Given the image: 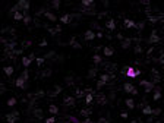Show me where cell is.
Listing matches in <instances>:
<instances>
[{
	"mask_svg": "<svg viewBox=\"0 0 164 123\" xmlns=\"http://www.w3.org/2000/svg\"><path fill=\"white\" fill-rule=\"evenodd\" d=\"M123 91L128 92V94H132V95H136L138 94V89L133 87L130 82H125V84H123Z\"/></svg>",
	"mask_w": 164,
	"mask_h": 123,
	"instance_id": "cell-1",
	"label": "cell"
},
{
	"mask_svg": "<svg viewBox=\"0 0 164 123\" xmlns=\"http://www.w3.org/2000/svg\"><path fill=\"white\" fill-rule=\"evenodd\" d=\"M18 7L21 12H23V13H28V9H29V2L28 0H19L18 3Z\"/></svg>",
	"mask_w": 164,
	"mask_h": 123,
	"instance_id": "cell-2",
	"label": "cell"
},
{
	"mask_svg": "<svg viewBox=\"0 0 164 123\" xmlns=\"http://www.w3.org/2000/svg\"><path fill=\"white\" fill-rule=\"evenodd\" d=\"M139 85L145 88V92H151L152 89H154V85H155V84L152 81H141V82H139Z\"/></svg>",
	"mask_w": 164,
	"mask_h": 123,
	"instance_id": "cell-3",
	"label": "cell"
},
{
	"mask_svg": "<svg viewBox=\"0 0 164 123\" xmlns=\"http://www.w3.org/2000/svg\"><path fill=\"white\" fill-rule=\"evenodd\" d=\"M34 60H37L35 59V54H34V53H31L29 56H23V57H22V64L25 66V68H28V66H29Z\"/></svg>",
	"mask_w": 164,
	"mask_h": 123,
	"instance_id": "cell-4",
	"label": "cell"
},
{
	"mask_svg": "<svg viewBox=\"0 0 164 123\" xmlns=\"http://www.w3.org/2000/svg\"><path fill=\"white\" fill-rule=\"evenodd\" d=\"M18 117H19V113H18V111H13V113L6 114V123H16Z\"/></svg>",
	"mask_w": 164,
	"mask_h": 123,
	"instance_id": "cell-5",
	"label": "cell"
},
{
	"mask_svg": "<svg viewBox=\"0 0 164 123\" xmlns=\"http://www.w3.org/2000/svg\"><path fill=\"white\" fill-rule=\"evenodd\" d=\"M126 75H128L129 78H135V76H138V75H141V70H139V69H133L132 66H130V68L126 69Z\"/></svg>",
	"mask_w": 164,
	"mask_h": 123,
	"instance_id": "cell-6",
	"label": "cell"
},
{
	"mask_svg": "<svg viewBox=\"0 0 164 123\" xmlns=\"http://www.w3.org/2000/svg\"><path fill=\"white\" fill-rule=\"evenodd\" d=\"M160 35L157 34V31H152L151 32V35H150V38H148V43H151V44H157V43H160Z\"/></svg>",
	"mask_w": 164,
	"mask_h": 123,
	"instance_id": "cell-7",
	"label": "cell"
},
{
	"mask_svg": "<svg viewBox=\"0 0 164 123\" xmlns=\"http://www.w3.org/2000/svg\"><path fill=\"white\" fill-rule=\"evenodd\" d=\"M73 16H75V15H72V13H64L63 16H60V22L62 23H70Z\"/></svg>",
	"mask_w": 164,
	"mask_h": 123,
	"instance_id": "cell-8",
	"label": "cell"
},
{
	"mask_svg": "<svg viewBox=\"0 0 164 123\" xmlns=\"http://www.w3.org/2000/svg\"><path fill=\"white\" fill-rule=\"evenodd\" d=\"M97 37V34L92 29H88V31H85V34H84V40H87V41H91V40H94Z\"/></svg>",
	"mask_w": 164,
	"mask_h": 123,
	"instance_id": "cell-9",
	"label": "cell"
},
{
	"mask_svg": "<svg viewBox=\"0 0 164 123\" xmlns=\"http://www.w3.org/2000/svg\"><path fill=\"white\" fill-rule=\"evenodd\" d=\"M15 85H16V87L18 88H25V85H27V79H25V78L23 76H19L18 79H16V81H15Z\"/></svg>",
	"mask_w": 164,
	"mask_h": 123,
	"instance_id": "cell-10",
	"label": "cell"
},
{
	"mask_svg": "<svg viewBox=\"0 0 164 123\" xmlns=\"http://www.w3.org/2000/svg\"><path fill=\"white\" fill-rule=\"evenodd\" d=\"M95 101L98 103V104H105V103H107V97H105L103 92H100V94L95 95Z\"/></svg>",
	"mask_w": 164,
	"mask_h": 123,
	"instance_id": "cell-11",
	"label": "cell"
},
{
	"mask_svg": "<svg viewBox=\"0 0 164 123\" xmlns=\"http://www.w3.org/2000/svg\"><path fill=\"white\" fill-rule=\"evenodd\" d=\"M63 104L66 105V107H73L75 105V97H66L63 101Z\"/></svg>",
	"mask_w": 164,
	"mask_h": 123,
	"instance_id": "cell-12",
	"label": "cell"
},
{
	"mask_svg": "<svg viewBox=\"0 0 164 123\" xmlns=\"http://www.w3.org/2000/svg\"><path fill=\"white\" fill-rule=\"evenodd\" d=\"M123 25H125V28H136V22L132 21V19H125Z\"/></svg>",
	"mask_w": 164,
	"mask_h": 123,
	"instance_id": "cell-13",
	"label": "cell"
},
{
	"mask_svg": "<svg viewBox=\"0 0 164 123\" xmlns=\"http://www.w3.org/2000/svg\"><path fill=\"white\" fill-rule=\"evenodd\" d=\"M105 28H107L109 31H114V28H116V21H114V19H109V21L105 22Z\"/></svg>",
	"mask_w": 164,
	"mask_h": 123,
	"instance_id": "cell-14",
	"label": "cell"
},
{
	"mask_svg": "<svg viewBox=\"0 0 164 123\" xmlns=\"http://www.w3.org/2000/svg\"><path fill=\"white\" fill-rule=\"evenodd\" d=\"M3 72H5L6 76H12L13 72H15V68L13 66H5V68H3Z\"/></svg>",
	"mask_w": 164,
	"mask_h": 123,
	"instance_id": "cell-15",
	"label": "cell"
},
{
	"mask_svg": "<svg viewBox=\"0 0 164 123\" xmlns=\"http://www.w3.org/2000/svg\"><path fill=\"white\" fill-rule=\"evenodd\" d=\"M152 111H154V109L151 107V105H144L142 107V114H145V116H150V114H152Z\"/></svg>",
	"mask_w": 164,
	"mask_h": 123,
	"instance_id": "cell-16",
	"label": "cell"
},
{
	"mask_svg": "<svg viewBox=\"0 0 164 123\" xmlns=\"http://www.w3.org/2000/svg\"><path fill=\"white\" fill-rule=\"evenodd\" d=\"M130 44H132V38H125V40L122 41V44H120V46H122V48L126 50V48L130 47Z\"/></svg>",
	"mask_w": 164,
	"mask_h": 123,
	"instance_id": "cell-17",
	"label": "cell"
},
{
	"mask_svg": "<svg viewBox=\"0 0 164 123\" xmlns=\"http://www.w3.org/2000/svg\"><path fill=\"white\" fill-rule=\"evenodd\" d=\"M91 114H92V109H82L81 110V116H84L85 119H89Z\"/></svg>",
	"mask_w": 164,
	"mask_h": 123,
	"instance_id": "cell-18",
	"label": "cell"
},
{
	"mask_svg": "<svg viewBox=\"0 0 164 123\" xmlns=\"http://www.w3.org/2000/svg\"><path fill=\"white\" fill-rule=\"evenodd\" d=\"M94 97H95V94H94V92H89V94H87V95H85V104H91L92 101H94Z\"/></svg>",
	"mask_w": 164,
	"mask_h": 123,
	"instance_id": "cell-19",
	"label": "cell"
},
{
	"mask_svg": "<svg viewBox=\"0 0 164 123\" xmlns=\"http://www.w3.org/2000/svg\"><path fill=\"white\" fill-rule=\"evenodd\" d=\"M103 53H104V56L110 57V56L114 54V50H113V47H104V48H103Z\"/></svg>",
	"mask_w": 164,
	"mask_h": 123,
	"instance_id": "cell-20",
	"label": "cell"
},
{
	"mask_svg": "<svg viewBox=\"0 0 164 123\" xmlns=\"http://www.w3.org/2000/svg\"><path fill=\"white\" fill-rule=\"evenodd\" d=\"M111 78H113V75H109V73H103V75L100 76V81H101V82H104V84H107V82H109Z\"/></svg>",
	"mask_w": 164,
	"mask_h": 123,
	"instance_id": "cell-21",
	"label": "cell"
},
{
	"mask_svg": "<svg viewBox=\"0 0 164 123\" xmlns=\"http://www.w3.org/2000/svg\"><path fill=\"white\" fill-rule=\"evenodd\" d=\"M48 111H50L53 116H56V114L59 113V107H57L56 104H50V105H48Z\"/></svg>",
	"mask_w": 164,
	"mask_h": 123,
	"instance_id": "cell-22",
	"label": "cell"
},
{
	"mask_svg": "<svg viewBox=\"0 0 164 123\" xmlns=\"http://www.w3.org/2000/svg\"><path fill=\"white\" fill-rule=\"evenodd\" d=\"M60 92H62V88H60L59 85H56V87H54V89L48 92V95H50V97H56L57 94H60Z\"/></svg>",
	"mask_w": 164,
	"mask_h": 123,
	"instance_id": "cell-23",
	"label": "cell"
},
{
	"mask_svg": "<svg viewBox=\"0 0 164 123\" xmlns=\"http://www.w3.org/2000/svg\"><path fill=\"white\" fill-rule=\"evenodd\" d=\"M125 104H126V107H128V109H135V101L132 100V98H126V100H125Z\"/></svg>",
	"mask_w": 164,
	"mask_h": 123,
	"instance_id": "cell-24",
	"label": "cell"
},
{
	"mask_svg": "<svg viewBox=\"0 0 164 123\" xmlns=\"http://www.w3.org/2000/svg\"><path fill=\"white\" fill-rule=\"evenodd\" d=\"M44 16H46L48 21H51V22H54V21H57V18H56L54 13H51V12H44Z\"/></svg>",
	"mask_w": 164,
	"mask_h": 123,
	"instance_id": "cell-25",
	"label": "cell"
},
{
	"mask_svg": "<svg viewBox=\"0 0 164 123\" xmlns=\"http://www.w3.org/2000/svg\"><path fill=\"white\" fill-rule=\"evenodd\" d=\"M60 31H62V28H60V25H57L56 28H48V32H50L51 35H56V34H59Z\"/></svg>",
	"mask_w": 164,
	"mask_h": 123,
	"instance_id": "cell-26",
	"label": "cell"
},
{
	"mask_svg": "<svg viewBox=\"0 0 164 123\" xmlns=\"http://www.w3.org/2000/svg\"><path fill=\"white\" fill-rule=\"evenodd\" d=\"M160 98H161V89L157 87L155 88V91H154V101H158Z\"/></svg>",
	"mask_w": 164,
	"mask_h": 123,
	"instance_id": "cell-27",
	"label": "cell"
},
{
	"mask_svg": "<svg viewBox=\"0 0 164 123\" xmlns=\"http://www.w3.org/2000/svg\"><path fill=\"white\" fill-rule=\"evenodd\" d=\"M23 16H25L23 12H16V13L13 15V19L15 21H23Z\"/></svg>",
	"mask_w": 164,
	"mask_h": 123,
	"instance_id": "cell-28",
	"label": "cell"
},
{
	"mask_svg": "<svg viewBox=\"0 0 164 123\" xmlns=\"http://www.w3.org/2000/svg\"><path fill=\"white\" fill-rule=\"evenodd\" d=\"M81 5L84 6V7H89V6L94 5V0H82Z\"/></svg>",
	"mask_w": 164,
	"mask_h": 123,
	"instance_id": "cell-29",
	"label": "cell"
},
{
	"mask_svg": "<svg viewBox=\"0 0 164 123\" xmlns=\"http://www.w3.org/2000/svg\"><path fill=\"white\" fill-rule=\"evenodd\" d=\"M92 62H94L95 64H100L101 62H103V59H101L100 54H94V57H92Z\"/></svg>",
	"mask_w": 164,
	"mask_h": 123,
	"instance_id": "cell-30",
	"label": "cell"
},
{
	"mask_svg": "<svg viewBox=\"0 0 164 123\" xmlns=\"http://www.w3.org/2000/svg\"><path fill=\"white\" fill-rule=\"evenodd\" d=\"M34 116H35L37 119H43V111H41V109H35V110H34Z\"/></svg>",
	"mask_w": 164,
	"mask_h": 123,
	"instance_id": "cell-31",
	"label": "cell"
},
{
	"mask_svg": "<svg viewBox=\"0 0 164 123\" xmlns=\"http://www.w3.org/2000/svg\"><path fill=\"white\" fill-rule=\"evenodd\" d=\"M70 46H72L73 48H81V44H79V43H76V40H75V38H72V40H70Z\"/></svg>",
	"mask_w": 164,
	"mask_h": 123,
	"instance_id": "cell-32",
	"label": "cell"
},
{
	"mask_svg": "<svg viewBox=\"0 0 164 123\" xmlns=\"http://www.w3.org/2000/svg\"><path fill=\"white\" fill-rule=\"evenodd\" d=\"M16 103H18V101H16V98H15V97H12V98H9V100H7V105H9V107H13Z\"/></svg>",
	"mask_w": 164,
	"mask_h": 123,
	"instance_id": "cell-33",
	"label": "cell"
},
{
	"mask_svg": "<svg viewBox=\"0 0 164 123\" xmlns=\"http://www.w3.org/2000/svg\"><path fill=\"white\" fill-rule=\"evenodd\" d=\"M95 75H97V68L89 69V72H88V78H94Z\"/></svg>",
	"mask_w": 164,
	"mask_h": 123,
	"instance_id": "cell-34",
	"label": "cell"
},
{
	"mask_svg": "<svg viewBox=\"0 0 164 123\" xmlns=\"http://www.w3.org/2000/svg\"><path fill=\"white\" fill-rule=\"evenodd\" d=\"M23 15H25V16H23V23H25V25H28V23L31 22V16H29L28 13H23Z\"/></svg>",
	"mask_w": 164,
	"mask_h": 123,
	"instance_id": "cell-35",
	"label": "cell"
},
{
	"mask_svg": "<svg viewBox=\"0 0 164 123\" xmlns=\"http://www.w3.org/2000/svg\"><path fill=\"white\" fill-rule=\"evenodd\" d=\"M51 6H53L54 9H59L60 7V0H53V2H51Z\"/></svg>",
	"mask_w": 164,
	"mask_h": 123,
	"instance_id": "cell-36",
	"label": "cell"
},
{
	"mask_svg": "<svg viewBox=\"0 0 164 123\" xmlns=\"http://www.w3.org/2000/svg\"><path fill=\"white\" fill-rule=\"evenodd\" d=\"M54 56H56L54 51H48L47 54H44V59H51V57H54Z\"/></svg>",
	"mask_w": 164,
	"mask_h": 123,
	"instance_id": "cell-37",
	"label": "cell"
},
{
	"mask_svg": "<svg viewBox=\"0 0 164 123\" xmlns=\"http://www.w3.org/2000/svg\"><path fill=\"white\" fill-rule=\"evenodd\" d=\"M44 62H46V59H44V57H37V64H38V66H43V63H44Z\"/></svg>",
	"mask_w": 164,
	"mask_h": 123,
	"instance_id": "cell-38",
	"label": "cell"
},
{
	"mask_svg": "<svg viewBox=\"0 0 164 123\" xmlns=\"http://www.w3.org/2000/svg\"><path fill=\"white\" fill-rule=\"evenodd\" d=\"M50 75H51V70H50V69H46L44 72L41 73V76H43V78H46V76H50Z\"/></svg>",
	"mask_w": 164,
	"mask_h": 123,
	"instance_id": "cell-39",
	"label": "cell"
},
{
	"mask_svg": "<svg viewBox=\"0 0 164 123\" xmlns=\"http://www.w3.org/2000/svg\"><path fill=\"white\" fill-rule=\"evenodd\" d=\"M34 97H35V98H41V97H44V91H41V89H40L38 92H35V95H34Z\"/></svg>",
	"mask_w": 164,
	"mask_h": 123,
	"instance_id": "cell-40",
	"label": "cell"
},
{
	"mask_svg": "<svg viewBox=\"0 0 164 123\" xmlns=\"http://www.w3.org/2000/svg\"><path fill=\"white\" fill-rule=\"evenodd\" d=\"M56 122V117L54 116H51V117H47L46 119V123H54Z\"/></svg>",
	"mask_w": 164,
	"mask_h": 123,
	"instance_id": "cell-41",
	"label": "cell"
},
{
	"mask_svg": "<svg viewBox=\"0 0 164 123\" xmlns=\"http://www.w3.org/2000/svg\"><path fill=\"white\" fill-rule=\"evenodd\" d=\"M29 46H31V41H23L22 43V48H28Z\"/></svg>",
	"mask_w": 164,
	"mask_h": 123,
	"instance_id": "cell-42",
	"label": "cell"
},
{
	"mask_svg": "<svg viewBox=\"0 0 164 123\" xmlns=\"http://www.w3.org/2000/svg\"><path fill=\"white\" fill-rule=\"evenodd\" d=\"M21 76H23V78H25V79L28 81V76H29V73H28V70H27V69H25V70H23V72L21 73Z\"/></svg>",
	"mask_w": 164,
	"mask_h": 123,
	"instance_id": "cell-43",
	"label": "cell"
},
{
	"mask_svg": "<svg viewBox=\"0 0 164 123\" xmlns=\"http://www.w3.org/2000/svg\"><path fill=\"white\" fill-rule=\"evenodd\" d=\"M144 27H145V23H144V22H136V28H138V29H144Z\"/></svg>",
	"mask_w": 164,
	"mask_h": 123,
	"instance_id": "cell-44",
	"label": "cell"
},
{
	"mask_svg": "<svg viewBox=\"0 0 164 123\" xmlns=\"http://www.w3.org/2000/svg\"><path fill=\"white\" fill-rule=\"evenodd\" d=\"M97 123H109V119H105V117H100Z\"/></svg>",
	"mask_w": 164,
	"mask_h": 123,
	"instance_id": "cell-45",
	"label": "cell"
},
{
	"mask_svg": "<svg viewBox=\"0 0 164 123\" xmlns=\"http://www.w3.org/2000/svg\"><path fill=\"white\" fill-rule=\"evenodd\" d=\"M152 114H154V116H160V114H161V109H155L154 111H152Z\"/></svg>",
	"mask_w": 164,
	"mask_h": 123,
	"instance_id": "cell-46",
	"label": "cell"
},
{
	"mask_svg": "<svg viewBox=\"0 0 164 123\" xmlns=\"http://www.w3.org/2000/svg\"><path fill=\"white\" fill-rule=\"evenodd\" d=\"M104 85H105V84H104V82H101V81L97 82V88H98V89H101V88L104 87Z\"/></svg>",
	"mask_w": 164,
	"mask_h": 123,
	"instance_id": "cell-47",
	"label": "cell"
},
{
	"mask_svg": "<svg viewBox=\"0 0 164 123\" xmlns=\"http://www.w3.org/2000/svg\"><path fill=\"white\" fill-rule=\"evenodd\" d=\"M47 44H48V43H47V40H41L40 41V47H46Z\"/></svg>",
	"mask_w": 164,
	"mask_h": 123,
	"instance_id": "cell-48",
	"label": "cell"
},
{
	"mask_svg": "<svg viewBox=\"0 0 164 123\" xmlns=\"http://www.w3.org/2000/svg\"><path fill=\"white\" fill-rule=\"evenodd\" d=\"M135 53H142V47L139 46V44H138V46L135 47Z\"/></svg>",
	"mask_w": 164,
	"mask_h": 123,
	"instance_id": "cell-49",
	"label": "cell"
},
{
	"mask_svg": "<svg viewBox=\"0 0 164 123\" xmlns=\"http://www.w3.org/2000/svg\"><path fill=\"white\" fill-rule=\"evenodd\" d=\"M120 117L122 119H128V113H126V111H122V113H120Z\"/></svg>",
	"mask_w": 164,
	"mask_h": 123,
	"instance_id": "cell-50",
	"label": "cell"
},
{
	"mask_svg": "<svg viewBox=\"0 0 164 123\" xmlns=\"http://www.w3.org/2000/svg\"><path fill=\"white\" fill-rule=\"evenodd\" d=\"M6 91V87L5 85H3V84H2V85H0V92H2V94H3V92Z\"/></svg>",
	"mask_w": 164,
	"mask_h": 123,
	"instance_id": "cell-51",
	"label": "cell"
},
{
	"mask_svg": "<svg viewBox=\"0 0 164 123\" xmlns=\"http://www.w3.org/2000/svg\"><path fill=\"white\" fill-rule=\"evenodd\" d=\"M158 62H160V63H161V64H164V53H163V54H161V57H160V59H158Z\"/></svg>",
	"mask_w": 164,
	"mask_h": 123,
	"instance_id": "cell-52",
	"label": "cell"
},
{
	"mask_svg": "<svg viewBox=\"0 0 164 123\" xmlns=\"http://www.w3.org/2000/svg\"><path fill=\"white\" fill-rule=\"evenodd\" d=\"M81 123H95V122H92L91 119H85L84 122H81Z\"/></svg>",
	"mask_w": 164,
	"mask_h": 123,
	"instance_id": "cell-53",
	"label": "cell"
},
{
	"mask_svg": "<svg viewBox=\"0 0 164 123\" xmlns=\"http://www.w3.org/2000/svg\"><path fill=\"white\" fill-rule=\"evenodd\" d=\"M132 123H138V122H136V120H132Z\"/></svg>",
	"mask_w": 164,
	"mask_h": 123,
	"instance_id": "cell-54",
	"label": "cell"
}]
</instances>
